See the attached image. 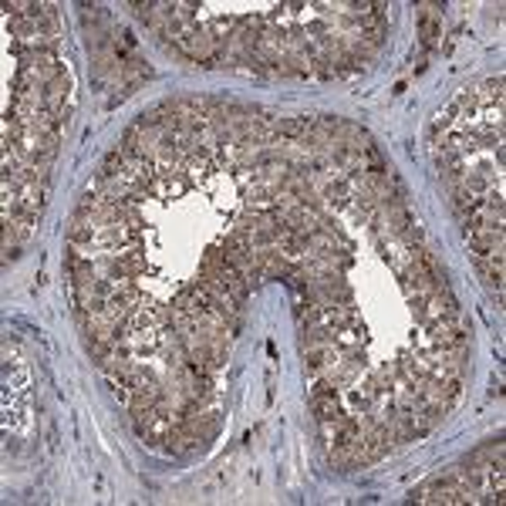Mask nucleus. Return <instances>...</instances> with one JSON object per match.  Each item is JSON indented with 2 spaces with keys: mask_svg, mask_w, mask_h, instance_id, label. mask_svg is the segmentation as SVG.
Here are the masks:
<instances>
[{
  "mask_svg": "<svg viewBox=\"0 0 506 506\" xmlns=\"http://www.w3.org/2000/svg\"><path fill=\"white\" fill-rule=\"evenodd\" d=\"M419 37H422V54H429L443 37V4H419Z\"/></svg>",
  "mask_w": 506,
  "mask_h": 506,
  "instance_id": "f257e3e1",
  "label": "nucleus"
}]
</instances>
